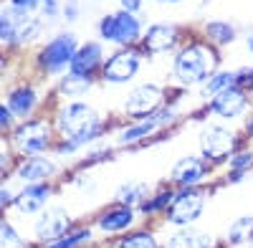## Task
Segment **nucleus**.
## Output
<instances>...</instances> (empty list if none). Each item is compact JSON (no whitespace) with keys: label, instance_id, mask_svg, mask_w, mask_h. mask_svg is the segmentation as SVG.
Listing matches in <instances>:
<instances>
[{"label":"nucleus","instance_id":"f257e3e1","mask_svg":"<svg viewBox=\"0 0 253 248\" xmlns=\"http://www.w3.org/2000/svg\"><path fill=\"white\" fill-rule=\"evenodd\" d=\"M215 71H218V53L213 46L203 43V41H190L175 53L172 76L185 86L205 84Z\"/></svg>","mask_w":253,"mask_h":248},{"label":"nucleus","instance_id":"f03ea898","mask_svg":"<svg viewBox=\"0 0 253 248\" xmlns=\"http://www.w3.org/2000/svg\"><path fill=\"white\" fill-rule=\"evenodd\" d=\"M96 33L101 36V41H112V43H117L122 48H132L142 36V20L137 18V13L119 8L99 20Z\"/></svg>","mask_w":253,"mask_h":248},{"label":"nucleus","instance_id":"7ed1b4c3","mask_svg":"<svg viewBox=\"0 0 253 248\" xmlns=\"http://www.w3.org/2000/svg\"><path fill=\"white\" fill-rule=\"evenodd\" d=\"M51 139H53V129H51V122L48 119H26L15 124V129L10 132V142L15 152L26 155V157H38L43 155L51 147Z\"/></svg>","mask_w":253,"mask_h":248},{"label":"nucleus","instance_id":"20e7f679","mask_svg":"<svg viewBox=\"0 0 253 248\" xmlns=\"http://www.w3.org/2000/svg\"><path fill=\"white\" fill-rule=\"evenodd\" d=\"M76 51H79V43H76L74 33H58V36H53L48 43L38 51V56H36L38 71L51 74V76H56L61 71H69Z\"/></svg>","mask_w":253,"mask_h":248},{"label":"nucleus","instance_id":"39448f33","mask_svg":"<svg viewBox=\"0 0 253 248\" xmlns=\"http://www.w3.org/2000/svg\"><path fill=\"white\" fill-rule=\"evenodd\" d=\"M96 124H104V122L99 112L91 104H86V101H69V104H63L56 112V119H53V127L63 134V139L74 137L89 127H96Z\"/></svg>","mask_w":253,"mask_h":248},{"label":"nucleus","instance_id":"423d86ee","mask_svg":"<svg viewBox=\"0 0 253 248\" xmlns=\"http://www.w3.org/2000/svg\"><path fill=\"white\" fill-rule=\"evenodd\" d=\"M165 99H167V91L165 86H157V84H142L137 89L129 91V96H126L124 101V114L139 122V119H150L155 114H160L167 104H165Z\"/></svg>","mask_w":253,"mask_h":248},{"label":"nucleus","instance_id":"0eeeda50","mask_svg":"<svg viewBox=\"0 0 253 248\" xmlns=\"http://www.w3.org/2000/svg\"><path fill=\"white\" fill-rule=\"evenodd\" d=\"M205 210V193L203 188H177L175 198L167 208V220L175 225H190L193 220H198Z\"/></svg>","mask_w":253,"mask_h":248},{"label":"nucleus","instance_id":"6e6552de","mask_svg":"<svg viewBox=\"0 0 253 248\" xmlns=\"http://www.w3.org/2000/svg\"><path fill=\"white\" fill-rule=\"evenodd\" d=\"M200 152L210 162L230 160V155L236 152V132L223 124H210L200 134Z\"/></svg>","mask_w":253,"mask_h":248},{"label":"nucleus","instance_id":"1a4fd4ad","mask_svg":"<svg viewBox=\"0 0 253 248\" xmlns=\"http://www.w3.org/2000/svg\"><path fill=\"white\" fill-rule=\"evenodd\" d=\"M142 69V53L132 46V48H119L117 53H112L101 66V79L109 84H126L129 79L137 76V71Z\"/></svg>","mask_w":253,"mask_h":248},{"label":"nucleus","instance_id":"9d476101","mask_svg":"<svg viewBox=\"0 0 253 248\" xmlns=\"http://www.w3.org/2000/svg\"><path fill=\"white\" fill-rule=\"evenodd\" d=\"M66 233H71V218L63 208H48L41 213L38 223H36V238L53 243L58 238H63Z\"/></svg>","mask_w":253,"mask_h":248},{"label":"nucleus","instance_id":"9b49d317","mask_svg":"<svg viewBox=\"0 0 253 248\" xmlns=\"http://www.w3.org/2000/svg\"><path fill=\"white\" fill-rule=\"evenodd\" d=\"M48 198H51V185L48 182H28L20 193H15L10 210H15L20 215H36L48 203Z\"/></svg>","mask_w":253,"mask_h":248},{"label":"nucleus","instance_id":"f8f14e48","mask_svg":"<svg viewBox=\"0 0 253 248\" xmlns=\"http://www.w3.org/2000/svg\"><path fill=\"white\" fill-rule=\"evenodd\" d=\"M177 41H180V28L172 26V23H155L147 28L144 38H142V51L144 53H167V51H172L177 46Z\"/></svg>","mask_w":253,"mask_h":248},{"label":"nucleus","instance_id":"ddd939ff","mask_svg":"<svg viewBox=\"0 0 253 248\" xmlns=\"http://www.w3.org/2000/svg\"><path fill=\"white\" fill-rule=\"evenodd\" d=\"M170 177L177 188H198V185L208 177V162H205V157L187 155V157L175 162Z\"/></svg>","mask_w":253,"mask_h":248},{"label":"nucleus","instance_id":"4468645a","mask_svg":"<svg viewBox=\"0 0 253 248\" xmlns=\"http://www.w3.org/2000/svg\"><path fill=\"white\" fill-rule=\"evenodd\" d=\"M3 104L15 114V119L26 122V119H31V114H33L36 107H38V91H36L33 84H18V86H13V89L8 91V96H5Z\"/></svg>","mask_w":253,"mask_h":248},{"label":"nucleus","instance_id":"2eb2a0df","mask_svg":"<svg viewBox=\"0 0 253 248\" xmlns=\"http://www.w3.org/2000/svg\"><path fill=\"white\" fill-rule=\"evenodd\" d=\"M251 107L248 101V94L243 89H228L223 94H218L215 99H210V112L215 117H223V119H233V117H241L246 109Z\"/></svg>","mask_w":253,"mask_h":248},{"label":"nucleus","instance_id":"dca6fc26","mask_svg":"<svg viewBox=\"0 0 253 248\" xmlns=\"http://www.w3.org/2000/svg\"><path fill=\"white\" fill-rule=\"evenodd\" d=\"M172 117H175L172 109H170V107H165L160 114H155V117H150V119H139V122L129 124V127H124V132H119V142H122V144L139 142V139H144V137L155 134L160 127H165V124L170 122Z\"/></svg>","mask_w":253,"mask_h":248},{"label":"nucleus","instance_id":"f3484780","mask_svg":"<svg viewBox=\"0 0 253 248\" xmlns=\"http://www.w3.org/2000/svg\"><path fill=\"white\" fill-rule=\"evenodd\" d=\"M104 66V46L96 43V41H89V43L79 46L74 61H71V74H79V76H91Z\"/></svg>","mask_w":253,"mask_h":248},{"label":"nucleus","instance_id":"a211bd4d","mask_svg":"<svg viewBox=\"0 0 253 248\" xmlns=\"http://www.w3.org/2000/svg\"><path fill=\"white\" fill-rule=\"evenodd\" d=\"M10 18H13V38H10V46L8 48H20V46H28L41 36V20L33 18L31 13H18L10 5H5Z\"/></svg>","mask_w":253,"mask_h":248},{"label":"nucleus","instance_id":"6ab92c4d","mask_svg":"<svg viewBox=\"0 0 253 248\" xmlns=\"http://www.w3.org/2000/svg\"><path fill=\"white\" fill-rule=\"evenodd\" d=\"M132 223H134V208L124 203H114L96 215V228H101L104 233H122Z\"/></svg>","mask_w":253,"mask_h":248},{"label":"nucleus","instance_id":"aec40b11","mask_svg":"<svg viewBox=\"0 0 253 248\" xmlns=\"http://www.w3.org/2000/svg\"><path fill=\"white\" fill-rule=\"evenodd\" d=\"M13 175H15L18 180H26V182H46L48 177L56 175V165H53L48 157H43V155L26 157L23 162L15 165Z\"/></svg>","mask_w":253,"mask_h":248},{"label":"nucleus","instance_id":"412c9836","mask_svg":"<svg viewBox=\"0 0 253 248\" xmlns=\"http://www.w3.org/2000/svg\"><path fill=\"white\" fill-rule=\"evenodd\" d=\"M248 74H251V71H220V69H218V71L203 84L200 94L208 96V99H215L218 94H223V91H228V89H236V86L241 89L243 81L248 84Z\"/></svg>","mask_w":253,"mask_h":248},{"label":"nucleus","instance_id":"4be33fe9","mask_svg":"<svg viewBox=\"0 0 253 248\" xmlns=\"http://www.w3.org/2000/svg\"><path fill=\"white\" fill-rule=\"evenodd\" d=\"M167 248H213V238H210V233H203V231L182 228L170 236Z\"/></svg>","mask_w":253,"mask_h":248},{"label":"nucleus","instance_id":"5701e85b","mask_svg":"<svg viewBox=\"0 0 253 248\" xmlns=\"http://www.w3.org/2000/svg\"><path fill=\"white\" fill-rule=\"evenodd\" d=\"M91 76H79V74H71L66 71L61 79H58V84H56V91L61 96H81V94H86L91 89Z\"/></svg>","mask_w":253,"mask_h":248},{"label":"nucleus","instance_id":"b1692460","mask_svg":"<svg viewBox=\"0 0 253 248\" xmlns=\"http://www.w3.org/2000/svg\"><path fill=\"white\" fill-rule=\"evenodd\" d=\"M205 36H208V41H213L215 46H228V43H233V38H236V28L230 23H225V20H210L205 26Z\"/></svg>","mask_w":253,"mask_h":248},{"label":"nucleus","instance_id":"393cba45","mask_svg":"<svg viewBox=\"0 0 253 248\" xmlns=\"http://www.w3.org/2000/svg\"><path fill=\"white\" fill-rule=\"evenodd\" d=\"M253 167V152L251 150H236L228 160V177L230 180H241L248 170Z\"/></svg>","mask_w":253,"mask_h":248},{"label":"nucleus","instance_id":"a878e982","mask_svg":"<svg viewBox=\"0 0 253 248\" xmlns=\"http://www.w3.org/2000/svg\"><path fill=\"white\" fill-rule=\"evenodd\" d=\"M147 200V185L142 182H126L117 190V203H124V205H142Z\"/></svg>","mask_w":253,"mask_h":248},{"label":"nucleus","instance_id":"bb28decb","mask_svg":"<svg viewBox=\"0 0 253 248\" xmlns=\"http://www.w3.org/2000/svg\"><path fill=\"white\" fill-rule=\"evenodd\" d=\"M172 198H175V190H170V188L157 190V193H155V198L144 200V203L139 205V213H144V215H152V213L167 210V208H170V203H172Z\"/></svg>","mask_w":253,"mask_h":248},{"label":"nucleus","instance_id":"cd10ccee","mask_svg":"<svg viewBox=\"0 0 253 248\" xmlns=\"http://www.w3.org/2000/svg\"><path fill=\"white\" fill-rule=\"evenodd\" d=\"M253 238V215H243L230 223L228 228V241L230 243H246Z\"/></svg>","mask_w":253,"mask_h":248},{"label":"nucleus","instance_id":"c85d7f7f","mask_svg":"<svg viewBox=\"0 0 253 248\" xmlns=\"http://www.w3.org/2000/svg\"><path fill=\"white\" fill-rule=\"evenodd\" d=\"M117 248H160L157 246V238L150 233V231H134L129 236H124Z\"/></svg>","mask_w":253,"mask_h":248},{"label":"nucleus","instance_id":"c756f323","mask_svg":"<svg viewBox=\"0 0 253 248\" xmlns=\"http://www.w3.org/2000/svg\"><path fill=\"white\" fill-rule=\"evenodd\" d=\"M89 238H91V231H89V228L71 231V233H66L63 238H58V241H53V243H48V246H43V248H79L84 241H89Z\"/></svg>","mask_w":253,"mask_h":248},{"label":"nucleus","instance_id":"7c9ffc66","mask_svg":"<svg viewBox=\"0 0 253 248\" xmlns=\"http://www.w3.org/2000/svg\"><path fill=\"white\" fill-rule=\"evenodd\" d=\"M0 248H26V241L10 225V220L0 223Z\"/></svg>","mask_w":253,"mask_h":248},{"label":"nucleus","instance_id":"2f4dec72","mask_svg":"<svg viewBox=\"0 0 253 248\" xmlns=\"http://www.w3.org/2000/svg\"><path fill=\"white\" fill-rule=\"evenodd\" d=\"M13 119H15V114H13V112L5 107V104H0V129H3L5 134H10V132L15 129Z\"/></svg>","mask_w":253,"mask_h":248},{"label":"nucleus","instance_id":"473e14b6","mask_svg":"<svg viewBox=\"0 0 253 248\" xmlns=\"http://www.w3.org/2000/svg\"><path fill=\"white\" fill-rule=\"evenodd\" d=\"M8 5L18 13H33L41 5V0H8Z\"/></svg>","mask_w":253,"mask_h":248},{"label":"nucleus","instance_id":"72a5a7b5","mask_svg":"<svg viewBox=\"0 0 253 248\" xmlns=\"http://www.w3.org/2000/svg\"><path fill=\"white\" fill-rule=\"evenodd\" d=\"M63 18L66 20H76L79 18V3L76 0H66V3H63Z\"/></svg>","mask_w":253,"mask_h":248},{"label":"nucleus","instance_id":"f704fd0d","mask_svg":"<svg viewBox=\"0 0 253 248\" xmlns=\"http://www.w3.org/2000/svg\"><path fill=\"white\" fill-rule=\"evenodd\" d=\"M41 8H43V13H46V15H56V13L61 10L56 0H41Z\"/></svg>","mask_w":253,"mask_h":248},{"label":"nucleus","instance_id":"c9c22d12","mask_svg":"<svg viewBox=\"0 0 253 248\" xmlns=\"http://www.w3.org/2000/svg\"><path fill=\"white\" fill-rule=\"evenodd\" d=\"M122 10H129V13H137L142 8V0H119Z\"/></svg>","mask_w":253,"mask_h":248},{"label":"nucleus","instance_id":"e433bc0d","mask_svg":"<svg viewBox=\"0 0 253 248\" xmlns=\"http://www.w3.org/2000/svg\"><path fill=\"white\" fill-rule=\"evenodd\" d=\"M246 134H248V137H253V119L248 122V127H246Z\"/></svg>","mask_w":253,"mask_h":248},{"label":"nucleus","instance_id":"4c0bfd02","mask_svg":"<svg viewBox=\"0 0 253 248\" xmlns=\"http://www.w3.org/2000/svg\"><path fill=\"white\" fill-rule=\"evenodd\" d=\"M248 89H251V94H253V69H251V74H248Z\"/></svg>","mask_w":253,"mask_h":248},{"label":"nucleus","instance_id":"58836bf2","mask_svg":"<svg viewBox=\"0 0 253 248\" xmlns=\"http://www.w3.org/2000/svg\"><path fill=\"white\" fill-rule=\"evenodd\" d=\"M248 48H251V53H253V36H251V41H248Z\"/></svg>","mask_w":253,"mask_h":248},{"label":"nucleus","instance_id":"ea45409f","mask_svg":"<svg viewBox=\"0 0 253 248\" xmlns=\"http://www.w3.org/2000/svg\"><path fill=\"white\" fill-rule=\"evenodd\" d=\"M162 3H180V0H162Z\"/></svg>","mask_w":253,"mask_h":248},{"label":"nucleus","instance_id":"a19ab883","mask_svg":"<svg viewBox=\"0 0 253 248\" xmlns=\"http://www.w3.org/2000/svg\"><path fill=\"white\" fill-rule=\"evenodd\" d=\"M230 248H238V246H230Z\"/></svg>","mask_w":253,"mask_h":248}]
</instances>
